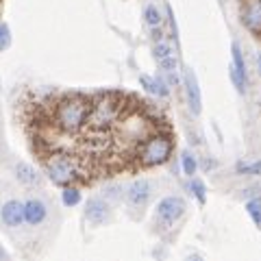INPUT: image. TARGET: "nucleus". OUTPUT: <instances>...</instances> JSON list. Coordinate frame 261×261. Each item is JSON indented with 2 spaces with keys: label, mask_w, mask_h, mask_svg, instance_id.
I'll return each instance as SVG.
<instances>
[{
  "label": "nucleus",
  "mask_w": 261,
  "mask_h": 261,
  "mask_svg": "<svg viewBox=\"0 0 261 261\" xmlns=\"http://www.w3.org/2000/svg\"><path fill=\"white\" fill-rule=\"evenodd\" d=\"M246 214L250 216L252 224L261 231V198H250L246 200Z\"/></svg>",
  "instance_id": "a211bd4d"
},
{
  "label": "nucleus",
  "mask_w": 261,
  "mask_h": 261,
  "mask_svg": "<svg viewBox=\"0 0 261 261\" xmlns=\"http://www.w3.org/2000/svg\"><path fill=\"white\" fill-rule=\"evenodd\" d=\"M242 198H246V200L261 198V185H250V187H246V190H242Z\"/></svg>",
  "instance_id": "393cba45"
},
{
  "label": "nucleus",
  "mask_w": 261,
  "mask_h": 261,
  "mask_svg": "<svg viewBox=\"0 0 261 261\" xmlns=\"http://www.w3.org/2000/svg\"><path fill=\"white\" fill-rule=\"evenodd\" d=\"M228 76H231L238 94H246L248 92V74H242L240 70H235L233 65H228Z\"/></svg>",
  "instance_id": "2eb2a0df"
},
{
  "label": "nucleus",
  "mask_w": 261,
  "mask_h": 261,
  "mask_svg": "<svg viewBox=\"0 0 261 261\" xmlns=\"http://www.w3.org/2000/svg\"><path fill=\"white\" fill-rule=\"evenodd\" d=\"M0 220H3L5 226L9 228H20L24 224V207H22V200H7L3 207H0Z\"/></svg>",
  "instance_id": "9b49d317"
},
{
  "label": "nucleus",
  "mask_w": 261,
  "mask_h": 261,
  "mask_svg": "<svg viewBox=\"0 0 261 261\" xmlns=\"http://www.w3.org/2000/svg\"><path fill=\"white\" fill-rule=\"evenodd\" d=\"M11 46V29L9 24L0 22V53H5Z\"/></svg>",
  "instance_id": "5701e85b"
},
{
  "label": "nucleus",
  "mask_w": 261,
  "mask_h": 261,
  "mask_svg": "<svg viewBox=\"0 0 261 261\" xmlns=\"http://www.w3.org/2000/svg\"><path fill=\"white\" fill-rule=\"evenodd\" d=\"M185 211H187V202L181 198V196H166V198H161L157 202L154 222H157L161 228H170L185 216Z\"/></svg>",
  "instance_id": "39448f33"
},
{
  "label": "nucleus",
  "mask_w": 261,
  "mask_h": 261,
  "mask_svg": "<svg viewBox=\"0 0 261 261\" xmlns=\"http://www.w3.org/2000/svg\"><path fill=\"white\" fill-rule=\"evenodd\" d=\"M22 207H24V222H27V224L39 226L42 222H46V218H48V205H46V200L35 198V196H33V198L22 202Z\"/></svg>",
  "instance_id": "9d476101"
},
{
  "label": "nucleus",
  "mask_w": 261,
  "mask_h": 261,
  "mask_svg": "<svg viewBox=\"0 0 261 261\" xmlns=\"http://www.w3.org/2000/svg\"><path fill=\"white\" fill-rule=\"evenodd\" d=\"M111 218V205L102 196H92L85 202V220L92 226H102Z\"/></svg>",
  "instance_id": "6e6552de"
},
{
  "label": "nucleus",
  "mask_w": 261,
  "mask_h": 261,
  "mask_svg": "<svg viewBox=\"0 0 261 261\" xmlns=\"http://www.w3.org/2000/svg\"><path fill=\"white\" fill-rule=\"evenodd\" d=\"M140 85H142L148 94L157 96V98H168V96H170V85L166 83V79H163L161 74H159V76L142 74V76H140Z\"/></svg>",
  "instance_id": "ddd939ff"
},
{
  "label": "nucleus",
  "mask_w": 261,
  "mask_h": 261,
  "mask_svg": "<svg viewBox=\"0 0 261 261\" xmlns=\"http://www.w3.org/2000/svg\"><path fill=\"white\" fill-rule=\"evenodd\" d=\"M124 116V102L118 94H102L92 100L87 126L94 130H105L113 124H118Z\"/></svg>",
  "instance_id": "f03ea898"
},
{
  "label": "nucleus",
  "mask_w": 261,
  "mask_h": 261,
  "mask_svg": "<svg viewBox=\"0 0 261 261\" xmlns=\"http://www.w3.org/2000/svg\"><path fill=\"white\" fill-rule=\"evenodd\" d=\"M238 174H250V176H261V159L257 161H238L235 163Z\"/></svg>",
  "instance_id": "f3484780"
},
{
  "label": "nucleus",
  "mask_w": 261,
  "mask_h": 261,
  "mask_svg": "<svg viewBox=\"0 0 261 261\" xmlns=\"http://www.w3.org/2000/svg\"><path fill=\"white\" fill-rule=\"evenodd\" d=\"M159 70L161 72H176L178 70V59H176V55H170L166 57V59H159Z\"/></svg>",
  "instance_id": "b1692460"
},
{
  "label": "nucleus",
  "mask_w": 261,
  "mask_h": 261,
  "mask_svg": "<svg viewBox=\"0 0 261 261\" xmlns=\"http://www.w3.org/2000/svg\"><path fill=\"white\" fill-rule=\"evenodd\" d=\"M181 168H183V172L190 176V178L196 174V170H198V159H196L194 152L185 150V152L181 154Z\"/></svg>",
  "instance_id": "6ab92c4d"
},
{
  "label": "nucleus",
  "mask_w": 261,
  "mask_h": 261,
  "mask_svg": "<svg viewBox=\"0 0 261 261\" xmlns=\"http://www.w3.org/2000/svg\"><path fill=\"white\" fill-rule=\"evenodd\" d=\"M152 31H150V35H152V42H161L163 39V31H161V27H150Z\"/></svg>",
  "instance_id": "bb28decb"
},
{
  "label": "nucleus",
  "mask_w": 261,
  "mask_h": 261,
  "mask_svg": "<svg viewBox=\"0 0 261 261\" xmlns=\"http://www.w3.org/2000/svg\"><path fill=\"white\" fill-rule=\"evenodd\" d=\"M89 109H92V98L79 94L63 96L53 109V124L65 135H74L87 126Z\"/></svg>",
  "instance_id": "f257e3e1"
},
{
  "label": "nucleus",
  "mask_w": 261,
  "mask_h": 261,
  "mask_svg": "<svg viewBox=\"0 0 261 261\" xmlns=\"http://www.w3.org/2000/svg\"><path fill=\"white\" fill-rule=\"evenodd\" d=\"M83 200V196H81V190L74 185H63V192H61V202L65 207H76L79 202Z\"/></svg>",
  "instance_id": "4468645a"
},
{
  "label": "nucleus",
  "mask_w": 261,
  "mask_h": 261,
  "mask_svg": "<svg viewBox=\"0 0 261 261\" xmlns=\"http://www.w3.org/2000/svg\"><path fill=\"white\" fill-rule=\"evenodd\" d=\"M172 150H174L172 137L157 130V133H148L137 144V159H140V166L144 168H157L170 161Z\"/></svg>",
  "instance_id": "7ed1b4c3"
},
{
  "label": "nucleus",
  "mask_w": 261,
  "mask_h": 261,
  "mask_svg": "<svg viewBox=\"0 0 261 261\" xmlns=\"http://www.w3.org/2000/svg\"><path fill=\"white\" fill-rule=\"evenodd\" d=\"M13 174H15V181H18L20 185H24V187H39L42 185V174L37 172V168H33L27 161L15 163Z\"/></svg>",
  "instance_id": "f8f14e48"
},
{
  "label": "nucleus",
  "mask_w": 261,
  "mask_h": 261,
  "mask_svg": "<svg viewBox=\"0 0 261 261\" xmlns=\"http://www.w3.org/2000/svg\"><path fill=\"white\" fill-rule=\"evenodd\" d=\"M190 190H192V194L196 196V200H198L200 205H205V202H207V187H205V183H202L200 178H194V176H192Z\"/></svg>",
  "instance_id": "aec40b11"
},
{
  "label": "nucleus",
  "mask_w": 261,
  "mask_h": 261,
  "mask_svg": "<svg viewBox=\"0 0 261 261\" xmlns=\"http://www.w3.org/2000/svg\"><path fill=\"white\" fill-rule=\"evenodd\" d=\"M122 198H124V187L122 185H107V190H105V200L120 202Z\"/></svg>",
  "instance_id": "4be33fe9"
},
{
  "label": "nucleus",
  "mask_w": 261,
  "mask_h": 261,
  "mask_svg": "<svg viewBox=\"0 0 261 261\" xmlns=\"http://www.w3.org/2000/svg\"><path fill=\"white\" fill-rule=\"evenodd\" d=\"M242 24L250 33L259 35L261 33V0H244L242 3Z\"/></svg>",
  "instance_id": "1a4fd4ad"
},
{
  "label": "nucleus",
  "mask_w": 261,
  "mask_h": 261,
  "mask_svg": "<svg viewBox=\"0 0 261 261\" xmlns=\"http://www.w3.org/2000/svg\"><path fill=\"white\" fill-rule=\"evenodd\" d=\"M152 192H154L152 181H148V178H135L124 190V198L133 209H144L150 202Z\"/></svg>",
  "instance_id": "423d86ee"
},
{
  "label": "nucleus",
  "mask_w": 261,
  "mask_h": 261,
  "mask_svg": "<svg viewBox=\"0 0 261 261\" xmlns=\"http://www.w3.org/2000/svg\"><path fill=\"white\" fill-rule=\"evenodd\" d=\"M144 22L148 24V27H161L163 15H161V9L157 5H146L144 7Z\"/></svg>",
  "instance_id": "dca6fc26"
},
{
  "label": "nucleus",
  "mask_w": 261,
  "mask_h": 261,
  "mask_svg": "<svg viewBox=\"0 0 261 261\" xmlns=\"http://www.w3.org/2000/svg\"><path fill=\"white\" fill-rule=\"evenodd\" d=\"M7 259H9V252H7L3 246H0V261H7Z\"/></svg>",
  "instance_id": "cd10ccee"
},
{
  "label": "nucleus",
  "mask_w": 261,
  "mask_h": 261,
  "mask_svg": "<svg viewBox=\"0 0 261 261\" xmlns=\"http://www.w3.org/2000/svg\"><path fill=\"white\" fill-rule=\"evenodd\" d=\"M161 76L166 79V83H168L170 87H176L178 83H181V79H178V70H176V72H161Z\"/></svg>",
  "instance_id": "a878e982"
},
{
  "label": "nucleus",
  "mask_w": 261,
  "mask_h": 261,
  "mask_svg": "<svg viewBox=\"0 0 261 261\" xmlns=\"http://www.w3.org/2000/svg\"><path fill=\"white\" fill-rule=\"evenodd\" d=\"M183 87H185V96H187V105L194 116H200L202 111V94H200V85L196 79V72L192 68H183Z\"/></svg>",
  "instance_id": "0eeeda50"
},
{
  "label": "nucleus",
  "mask_w": 261,
  "mask_h": 261,
  "mask_svg": "<svg viewBox=\"0 0 261 261\" xmlns=\"http://www.w3.org/2000/svg\"><path fill=\"white\" fill-rule=\"evenodd\" d=\"M257 72H259V76H261V50L257 53Z\"/></svg>",
  "instance_id": "c85d7f7f"
},
{
  "label": "nucleus",
  "mask_w": 261,
  "mask_h": 261,
  "mask_svg": "<svg viewBox=\"0 0 261 261\" xmlns=\"http://www.w3.org/2000/svg\"><path fill=\"white\" fill-rule=\"evenodd\" d=\"M44 170H46V176L59 187L72 185L81 178V168H79L76 159L72 157V154H65V152L48 154L44 159Z\"/></svg>",
  "instance_id": "20e7f679"
},
{
  "label": "nucleus",
  "mask_w": 261,
  "mask_h": 261,
  "mask_svg": "<svg viewBox=\"0 0 261 261\" xmlns=\"http://www.w3.org/2000/svg\"><path fill=\"white\" fill-rule=\"evenodd\" d=\"M152 55H154V59H166V57H170V55H174V48L170 46L168 42H154V46H152Z\"/></svg>",
  "instance_id": "412c9836"
}]
</instances>
